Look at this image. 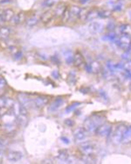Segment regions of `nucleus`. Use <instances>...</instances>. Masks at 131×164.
Masks as SVG:
<instances>
[{
	"mask_svg": "<svg viewBox=\"0 0 131 164\" xmlns=\"http://www.w3.org/2000/svg\"><path fill=\"white\" fill-rule=\"evenodd\" d=\"M126 128H127V127L125 125L121 124V125H118L114 131H112L111 140H112L114 144L117 145V144L122 143V137H123V134H124Z\"/></svg>",
	"mask_w": 131,
	"mask_h": 164,
	"instance_id": "obj_1",
	"label": "nucleus"
},
{
	"mask_svg": "<svg viewBox=\"0 0 131 164\" xmlns=\"http://www.w3.org/2000/svg\"><path fill=\"white\" fill-rule=\"evenodd\" d=\"M114 42L120 49H122L123 51L131 49V37L129 34L122 33V35Z\"/></svg>",
	"mask_w": 131,
	"mask_h": 164,
	"instance_id": "obj_2",
	"label": "nucleus"
},
{
	"mask_svg": "<svg viewBox=\"0 0 131 164\" xmlns=\"http://www.w3.org/2000/svg\"><path fill=\"white\" fill-rule=\"evenodd\" d=\"M112 131H113V127L110 123H103L97 128L95 134L100 137L108 138L109 136H111Z\"/></svg>",
	"mask_w": 131,
	"mask_h": 164,
	"instance_id": "obj_3",
	"label": "nucleus"
},
{
	"mask_svg": "<svg viewBox=\"0 0 131 164\" xmlns=\"http://www.w3.org/2000/svg\"><path fill=\"white\" fill-rule=\"evenodd\" d=\"M51 101V97L47 95H39L38 97L32 99V103L37 109H40L42 107L47 105Z\"/></svg>",
	"mask_w": 131,
	"mask_h": 164,
	"instance_id": "obj_4",
	"label": "nucleus"
},
{
	"mask_svg": "<svg viewBox=\"0 0 131 164\" xmlns=\"http://www.w3.org/2000/svg\"><path fill=\"white\" fill-rule=\"evenodd\" d=\"M79 151L82 155L94 154L95 151V146L91 142H85L79 146Z\"/></svg>",
	"mask_w": 131,
	"mask_h": 164,
	"instance_id": "obj_5",
	"label": "nucleus"
},
{
	"mask_svg": "<svg viewBox=\"0 0 131 164\" xmlns=\"http://www.w3.org/2000/svg\"><path fill=\"white\" fill-rule=\"evenodd\" d=\"M88 134V132L86 130V128L84 127H77L74 129L73 135L76 141H82L87 138Z\"/></svg>",
	"mask_w": 131,
	"mask_h": 164,
	"instance_id": "obj_6",
	"label": "nucleus"
},
{
	"mask_svg": "<svg viewBox=\"0 0 131 164\" xmlns=\"http://www.w3.org/2000/svg\"><path fill=\"white\" fill-rule=\"evenodd\" d=\"M64 103H65L64 97H57L52 103H50V106L48 108V111L50 112H55V111H57L58 110L60 109Z\"/></svg>",
	"mask_w": 131,
	"mask_h": 164,
	"instance_id": "obj_7",
	"label": "nucleus"
},
{
	"mask_svg": "<svg viewBox=\"0 0 131 164\" xmlns=\"http://www.w3.org/2000/svg\"><path fill=\"white\" fill-rule=\"evenodd\" d=\"M84 127L86 128V130L89 134H95L96 130L99 127V126L91 119V117H88L84 122Z\"/></svg>",
	"mask_w": 131,
	"mask_h": 164,
	"instance_id": "obj_8",
	"label": "nucleus"
},
{
	"mask_svg": "<svg viewBox=\"0 0 131 164\" xmlns=\"http://www.w3.org/2000/svg\"><path fill=\"white\" fill-rule=\"evenodd\" d=\"M18 97V102L21 103L23 106H24L27 110H28L29 107L32 106V104L33 105V103H32V99L27 94H25V93H19Z\"/></svg>",
	"mask_w": 131,
	"mask_h": 164,
	"instance_id": "obj_9",
	"label": "nucleus"
},
{
	"mask_svg": "<svg viewBox=\"0 0 131 164\" xmlns=\"http://www.w3.org/2000/svg\"><path fill=\"white\" fill-rule=\"evenodd\" d=\"M103 24L101 22H97V21H92L88 25V30L92 34H97L100 33L103 31Z\"/></svg>",
	"mask_w": 131,
	"mask_h": 164,
	"instance_id": "obj_10",
	"label": "nucleus"
},
{
	"mask_svg": "<svg viewBox=\"0 0 131 164\" xmlns=\"http://www.w3.org/2000/svg\"><path fill=\"white\" fill-rule=\"evenodd\" d=\"M80 7L79 6H72L69 7V22H74L79 19V14L80 11Z\"/></svg>",
	"mask_w": 131,
	"mask_h": 164,
	"instance_id": "obj_11",
	"label": "nucleus"
},
{
	"mask_svg": "<svg viewBox=\"0 0 131 164\" xmlns=\"http://www.w3.org/2000/svg\"><path fill=\"white\" fill-rule=\"evenodd\" d=\"M14 100L12 97H6L5 96H0V108L1 109H10L14 103Z\"/></svg>",
	"mask_w": 131,
	"mask_h": 164,
	"instance_id": "obj_12",
	"label": "nucleus"
},
{
	"mask_svg": "<svg viewBox=\"0 0 131 164\" xmlns=\"http://www.w3.org/2000/svg\"><path fill=\"white\" fill-rule=\"evenodd\" d=\"M26 20V14L24 12H20L18 14H15V16L12 18V19L10 21V23L13 25L22 24Z\"/></svg>",
	"mask_w": 131,
	"mask_h": 164,
	"instance_id": "obj_13",
	"label": "nucleus"
},
{
	"mask_svg": "<svg viewBox=\"0 0 131 164\" xmlns=\"http://www.w3.org/2000/svg\"><path fill=\"white\" fill-rule=\"evenodd\" d=\"M75 67L81 68L85 64V60L82 54L80 52L77 51L74 55H73V63Z\"/></svg>",
	"mask_w": 131,
	"mask_h": 164,
	"instance_id": "obj_14",
	"label": "nucleus"
},
{
	"mask_svg": "<svg viewBox=\"0 0 131 164\" xmlns=\"http://www.w3.org/2000/svg\"><path fill=\"white\" fill-rule=\"evenodd\" d=\"M22 158H23V154L19 151H10L7 154V159L12 162H18Z\"/></svg>",
	"mask_w": 131,
	"mask_h": 164,
	"instance_id": "obj_15",
	"label": "nucleus"
},
{
	"mask_svg": "<svg viewBox=\"0 0 131 164\" xmlns=\"http://www.w3.org/2000/svg\"><path fill=\"white\" fill-rule=\"evenodd\" d=\"M16 123L18 127H26L28 123V114H19L18 117H16Z\"/></svg>",
	"mask_w": 131,
	"mask_h": 164,
	"instance_id": "obj_16",
	"label": "nucleus"
},
{
	"mask_svg": "<svg viewBox=\"0 0 131 164\" xmlns=\"http://www.w3.org/2000/svg\"><path fill=\"white\" fill-rule=\"evenodd\" d=\"M12 33V29L10 26L7 25H2L0 26V39L1 40H6L8 39Z\"/></svg>",
	"mask_w": 131,
	"mask_h": 164,
	"instance_id": "obj_17",
	"label": "nucleus"
},
{
	"mask_svg": "<svg viewBox=\"0 0 131 164\" xmlns=\"http://www.w3.org/2000/svg\"><path fill=\"white\" fill-rule=\"evenodd\" d=\"M67 7H68V6H66L65 3H60V4L57 6V7L54 9V17H60V18H61L64 12L66 11V9Z\"/></svg>",
	"mask_w": 131,
	"mask_h": 164,
	"instance_id": "obj_18",
	"label": "nucleus"
},
{
	"mask_svg": "<svg viewBox=\"0 0 131 164\" xmlns=\"http://www.w3.org/2000/svg\"><path fill=\"white\" fill-rule=\"evenodd\" d=\"M54 12H52V11L49 10V11H47V12H44L42 14V16L40 17V21H41L42 23H44V24H47V23L52 21V19L54 18Z\"/></svg>",
	"mask_w": 131,
	"mask_h": 164,
	"instance_id": "obj_19",
	"label": "nucleus"
},
{
	"mask_svg": "<svg viewBox=\"0 0 131 164\" xmlns=\"http://www.w3.org/2000/svg\"><path fill=\"white\" fill-rule=\"evenodd\" d=\"M14 16H15V12H14V11L12 10V8L6 9L3 12V14H2V17L4 18L5 22H10Z\"/></svg>",
	"mask_w": 131,
	"mask_h": 164,
	"instance_id": "obj_20",
	"label": "nucleus"
},
{
	"mask_svg": "<svg viewBox=\"0 0 131 164\" xmlns=\"http://www.w3.org/2000/svg\"><path fill=\"white\" fill-rule=\"evenodd\" d=\"M99 18V9H91L88 11V17H87V20L88 22H92L93 20H95L96 18Z\"/></svg>",
	"mask_w": 131,
	"mask_h": 164,
	"instance_id": "obj_21",
	"label": "nucleus"
},
{
	"mask_svg": "<svg viewBox=\"0 0 131 164\" xmlns=\"http://www.w3.org/2000/svg\"><path fill=\"white\" fill-rule=\"evenodd\" d=\"M69 157H70V154H69V153L66 149H60V151L58 152L57 158H58L59 161L62 162H66V161L68 160Z\"/></svg>",
	"mask_w": 131,
	"mask_h": 164,
	"instance_id": "obj_22",
	"label": "nucleus"
},
{
	"mask_svg": "<svg viewBox=\"0 0 131 164\" xmlns=\"http://www.w3.org/2000/svg\"><path fill=\"white\" fill-rule=\"evenodd\" d=\"M131 142V126L129 127L126 128L122 140V144H129Z\"/></svg>",
	"mask_w": 131,
	"mask_h": 164,
	"instance_id": "obj_23",
	"label": "nucleus"
},
{
	"mask_svg": "<svg viewBox=\"0 0 131 164\" xmlns=\"http://www.w3.org/2000/svg\"><path fill=\"white\" fill-rule=\"evenodd\" d=\"M90 67L92 69V73L94 74H99L101 71V63L97 61H92L89 62Z\"/></svg>",
	"mask_w": 131,
	"mask_h": 164,
	"instance_id": "obj_24",
	"label": "nucleus"
},
{
	"mask_svg": "<svg viewBox=\"0 0 131 164\" xmlns=\"http://www.w3.org/2000/svg\"><path fill=\"white\" fill-rule=\"evenodd\" d=\"M64 55H65L66 63L67 65H72L73 63V54L72 50H70V49L66 50Z\"/></svg>",
	"mask_w": 131,
	"mask_h": 164,
	"instance_id": "obj_25",
	"label": "nucleus"
},
{
	"mask_svg": "<svg viewBox=\"0 0 131 164\" xmlns=\"http://www.w3.org/2000/svg\"><path fill=\"white\" fill-rule=\"evenodd\" d=\"M40 20V18H39L36 15H32V17H30L29 18H27V20H26V25L28 26V27H33V26H35L36 25L38 24V22Z\"/></svg>",
	"mask_w": 131,
	"mask_h": 164,
	"instance_id": "obj_26",
	"label": "nucleus"
},
{
	"mask_svg": "<svg viewBox=\"0 0 131 164\" xmlns=\"http://www.w3.org/2000/svg\"><path fill=\"white\" fill-rule=\"evenodd\" d=\"M120 32L122 33H125V34L131 35V25L122 24L120 26Z\"/></svg>",
	"mask_w": 131,
	"mask_h": 164,
	"instance_id": "obj_27",
	"label": "nucleus"
},
{
	"mask_svg": "<svg viewBox=\"0 0 131 164\" xmlns=\"http://www.w3.org/2000/svg\"><path fill=\"white\" fill-rule=\"evenodd\" d=\"M79 105H80V103H79V102H73V103H70L65 109V112L66 113H70V112L74 111Z\"/></svg>",
	"mask_w": 131,
	"mask_h": 164,
	"instance_id": "obj_28",
	"label": "nucleus"
},
{
	"mask_svg": "<svg viewBox=\"0 0 131 164\" xmlns=\"http://www.w3.org/2000/svg\"><path fill=\"white\" fill-rule=\"evenodd\" d=\"M103 39L106 40V41H114H114L118 39V36H117V34H116L115 33L109 32L108 33H107L105 36L103 37Z\"/></svg>",
	"mask_w": 131,
	"mask_h": 164,
	"instance_id": "obj_29",
	"label": "nucleus"
},
{
	"mask_svg": "<svg viewBox=\"0 0 131 164\" xmlns=\"http://www.w3.org/2000/svg\"><path fill=\"white\" fill-rule=\"evenodd\" d=\"M88 9L87 8H81L80 11V14H79V19L81 21H86L87 20V17H88Z\"/></svg>",
	"mask_w": 131,
	"mask_h": 164,
	"instance_id": "obj_30",
	"label": "nucleus"
},
{
	"mask_svg": "<svg viewBox=\"0 0 131 164\" xmlns=\"http://www.w3.org/2000/svg\"><path fill=\"white\" fill-rule=\"evenodd\" d=\"M111 16V12L108 10H99V18H107Z\"/></svg>",
	"mask_w": 131,
	"mask_h": 164,
	"instance_id": "obj_31",
	"label": "nucleus"
},
{
	"mask_svg": "<svg viewBox=\"0 0 131 164\" xmlns=\"http://www.w3.org/2000/svg\"><path fill=\"white\" fill-rule=\"evenodd\" d=\"M123 6H124V1H117L113 6V10L114 12H119L123 9Z\"/></svg>",
	"mask_w": 131,
	"mask_h": 164,
	"instance_id": "obj_32",
	"label": "nucleus"
},
{
	"mask_svg": "<svg viewBox=\"0 0 131 164\" xmlns=\"http://www.w3.org/2000/svg\"><path fill=\"white\" fill-rule=\"evenodd\" d=\"M8 144H9V140L7 138H6V137L0 136V149L7 146Z\"/></svg>",
	"mask_w": 131,
	"mask_h": 164,
	"instance_id": "obj_33",
	"label": "nucleus"
},
{
	"mask_svg": "<svg viewBox=\"0 0 131 164\" xmlns=\"http://www.w3.org/2000/svg\"><path fill=\"white\" fill-rule=\"evenodd\" d=\"M67 82L70 85H75V84H76V76H75V75L73 73L69 74L68 78H67Z\"/></svg>",
	"mask_w": 131,
	"mask_h": 164,
	"instance_id": "obj_34",
	"label": "nucleus"
},
{
	"mask_svg": "<svg viewBox=\"0 0 131 164\" xmlns=\"http://www.w3.org/2000/svg\"><path fill=\"white\" fill-rule=\"evenodd\" d=\"M61 19L63 22H68V20H69V7H67L66 9V11L61 17Z\"/></svg>",
	"mask_w": 131,
	"mask_h": 164,
	"instance_id": "obj_35",
	"label": "nucleus"
},
{
	"mask_svg": "<svg viewBox=\"0 0 131 164\" xmlns=\"http://www.w3.org/2000/svg\"><path fill=\"white\" fill-rule=\"evenodd\" d=\"M99 97H101V100H103L104 102H107L108 101V96L107 95V93L104 91H99Z\"/></svg>",
	"mask_w": 131,
	"mask_h": 164,
	"instance_id": "obj_36",
	"label": "nucleus"
},
{
	"mask_svg": "<svg viewBox=\"0 0 131 164\" xmlns=\"http://www.w3.org/2000/svg\"><path fill=\"white\" fill-rule=\"evenodd\" d=\"M7 49H8L9 53H10V54H11V55H12V56L15 55V54H16V53L18 52V50H19V49H18V48H17V47L15 46V45H12V46H10V47H9V48H8Z\"/></svg>",
	"mask_w": 131,
	"mask_h": 164,
	"instance_id": "obj_37",
	"label": "nucleus"
},
{
	"mask_svg": "<svg viewBox=\"0 0 131 164\" xmlns=\"http://www.w3.org/2000/svg\"><path fill=\"white\" fill-rule=\"evenodd\" d=\"M22 57H23V53H22L21 50H18V52L13 55V58H14L15 61H19L20 59H22Z\"/></svg>",
	"mask_w": 131,
	"mask_h": 164,
	"instance_id": "obj_38",
	"label": "nucleus"
},
{
	"mask_svg": "<svg viewBox=\"0 0 131 164\" xmlns=\"http://www.w3.org/2000/svg\"><path fill=\"white\" fill-rule=\"evenodd\" d=\"M51 76H52V77L54 78V79H60V74L59 72V70H57V69H54L52 71V73H51Z\"/></svg>",
	"mask_w": 131,
	"mask_h": 164,
	"instance_id": "obj_39",
	"label": "nucleus"
},
{
	"mask_svg": "<svg viewBox=\"0 0 131 164\" xmlns=\"http://www.w3.org/2000/svg\"><path fill=\"white\" fill-rule=\"evenodd\" d=\"M64 123H65L66 126L68 127H73L74 126V124H75L74 121L73 119H66L65 121H64Z\"/></svg>",
	"mask_w": 131,
	"mask_h": 164,
	"instance_id": "obj_40",
	"label": "nucleus"
},
{
	"mask_svg": "<svg viewBox=\"0 0 131 164\" xmlns=\"http://www.w3.org/2000/svg\"><path fill=\"white\" fill-rule=\"evenodd\" d=\"M51 61H52L53 63L56 64V65H60V59H59V57H58L57 55H53V56L51 57Z\"/></svg>",
	"mask_w": 131,
	"mask_h": 164,
	"instance_id": "obj_41",
	"label": "nucleus"
},
{
	"mask_svg": "<svg viewBox=\"0 0 131 164\" xmlns=\"http://www.w3.org/2000/svg\"><path fill=\"white\" fill-rule=\"evenodd\" d=\"M58 2V0H46L45 2H44V4H45V6H53L55 4V3H57Z\"/></svg>",
	"mask_w": 131,
	"mask_h": 164,
	"instance_id": "obj_42",
	"label": "nucleus"
},
{
	"mask_svg": "<svg viewBox=\"0 0 131 164\" xmlns=\"http://www.w3.org/2000/svg\"><path fill=\"white\" fill-rule=\"evenodd\" d=\"M7 84L6 83V80L3 77V76H0V89H3L5 88Z\"/></svg>",
	"mask_w": 131,
	"mask_h": 164,
	"instance_id": "obj_43",
	"label": "nucleus"
},
{
	"mask_svg": "<svg viewBox=\"0 0 131 164\" xmlns=\"http://www.w3.org/2000/svg\"><path fill=\"white\" fill-rule=\"evenodd\" d=\"M114 27H115V25H114V23L113 21H109L107 25V29L110 30V32H113V30L114 29Z\"/></svg>",
	"mask_w": 131,
	"mask_h": 164,
	"instance_id": "obj_44",
	"label": "nucleus"
},
{
	"mask_svg": "<svg viewBox=\"0 0 131 164\" xmlns=\"http://www.w3.org/2000/svg\"><path fill=\"white\" fill-rule=\"evenodd\" d=\"M60 140H61L64 144H66V145H68V144L70 143V140H69V139H68V138H66V137H64V136L60 137Z\"/></svg>",
	"mask_w": 131,
	"mask_h": 164,
	"instance_id": "obj_45",
	"label": "nucleus"
},
{
	"mask_svg": "<svg viewBox=\"0 0 131 164\" xmlns=\"http://www.w3.org/2000/svg\"><path fill=\"white\" fill-rule=\"evenodd\" d=\"M12 3V0H1L0 4L1 5H7V4H11Z\"/></svg>",
	"mask_w": 131,
	"mask_h": 164,
	"instance_id": "obj_46",
	"label": "nucleus"
},
{
	"mask_svg": "<svg viewBox=\"0 0 131 164\" xmlns=\"http://www.w3.org/2000/svg\"><path fill=\"white\" fill-rule=\"evenodd\" d=\"M4 23H6V22H5L4 18H3V17H2V15H1V16H0V26H2Z\"/></svg>",
	"mask_w": 131,
	"mask_h": 164,
	"instance_id": "obj_47",
	"label": "nucleus"
},
{
	"mask_svg": "<svg viewBox=\"0 0 131 164\" xmlns=\"http://www.w3.org/2000/svg\"><path fill=\"white\" fill-rule=\"evenodd\" d=\"M90 0H79V2L80 3V4H82V5H84V4H87V3H88Z\"/></svg>",
	"mask_w": 131,
	"mask_h": 164,
	"instance_id": "obj_48",
	"label": "nucleus"
},
{
	"mask_svg": "<svg viewBox=\"0 0 131 164\" xmlns=\"http://www.w3.org/2000/svg\"><path fill=\"white\" fill-rule=\"evenodd\" d=\"M42 162H43V163H53V162H51V161H49V160H45V161H43Z\"/></svg>",
	"mask_w": 131,
	"mask_h": 164,
	"instance_id": "obj_49",
	"label": "nucleus"
},
{
	"mask_svg": "<svg viewBox=\"0 0 131 164\" xmlns=\"http://www.w3.org/2000/svg\"><path fill=\"white\" fill-rule=\"evenodd\" d=\"M2 110H3V109H1V108H0V119L2 118V116H3V114L5 113V112H2Z\"/></svg>",
	"mask_w": 131,
	"mask_h": 164,
	"instance_id": "obj_50",
	"label": "nucleus"
},
{
	"mask_svg": "<svg viewBox=\"0 0 131 164\" xmlns=\"http://www.w3.org/2000/svg\"><path fill=\"white\" fill-rule=\"evenodd\" d=\"M3 157V153L1 152V150H0V159Z\"/></svg>",
	"mask_w": 131,
	"mask_h": 164,
	"instance_id": "obj_51",
	"label": "nucleus"
},
{
	"mask_svg": "<svg viewBox=\"0 0 131 164\" xmlns=\"http://www.w3.org/2000/svg\"><path fill=\"white\" fill-rule=\"evenodd\" d=\"M3 12H4V11H3ZM3 12H2V11H0V16H1L2 14H3Z\"/></svg>",
	"mask_w": 131,
	"mask_h": 164,
	"instance_id": "obj_52",
	"label": "nucleus"
},
{
	"mask_svg": "<svg viewBox=\"0 0 131 164\" xmlns=\"http://www.w3.org/2000/svg\"><path fill=\"white\" fill-rule=\"evenodd\" d=\"M1 130H2V125L0 124V131H1Z\"/></svg>",
	"mask_w": 131,
	"mask_h": 164,
	"instance_id": "obj_53",
	"label": "nucleus"
},
{
	"mask_svg": "<svg viewBox=\"0 0 131 164\" xmlns=\"http://www.w3.org/2000/svg\"><path fill=\"white\" fill-rule=\"evenodd\" d=\"M130 63H131V60H130Z\"/></svg>",
	"mask_w": 131,
	"mask_h": 164,
	"instance_id": "obj_54",
	"label": "nucleus"
}]
</instances>
